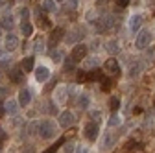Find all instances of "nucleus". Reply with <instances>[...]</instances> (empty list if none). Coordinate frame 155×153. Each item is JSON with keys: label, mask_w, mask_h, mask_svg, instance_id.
<instances>
[{"label": "nucleus", "mask_w": 155, "mask_h": 153, "mask_svg": "<svg viewBox=\"0 0 155 153\" xmlns=\"http://www.w3.org/2000/svg\"><path fill=\"white\" fill-rule=\"evenodd\" d=\"M102 78H104V74L100 70H92L87 74V81H102Z\"/></svg>", "instance_id": "obj_20"}, {"label": "nucleus", "mask_w": 155, "mask_h": 153, "mask_svg": "<svg viewBox=\"0 0 155 153\" xmlns=\"http://www.w3.org/2000/svg\"><path fill=\"white\" fill-rule=\"evenodd\" d=\"M63 144H65V138H59V140H57V142H55V144H52V146H50V148H48V149H45V151H43V153H55V151H57V149H59V148H61V146H63Z\"/></svg>", "instance_id": "obj_25"}, {"label": "nucleus", "mask_w": 155, "mask_h": 153, "mask_svg": "<svg viewBox=\"0 0 155 153\" xmlns=\"http://www.w3.org/2000/svg\"><path fill=\"white\" fill-rule=\"evenodd\" d=\"M98 133H100V125L96 122H89L85 127H83V135L89 142H94L96 138H98Z\"/></svg>", "instance_id": "obj_3"}, {"label": "nucleus", "mask_w": 155, "mask_h": 153, "mask_svg": "<svg viewBox=\"0 0 155 153\" xmlns=\"http://www.w3.org/2000/svg\"><path fill=\"white\" fill-rule=\"evenodd\" d=\"M107 52H109L111 55H116V54H118V52H120V44H118V41H116V39L109 41V43H107Z\"/></svg>", "instance_id": "obj_17"}, {"label": "nucleus", "mask_w": 155, "mask_h": 153, "mask_svg": "<svg viewBox=\"0 0 155 153\" xmlns=\"http://www.w3.org/2000/svg\"><path fill=\"white\" fill-rule=\"evenodd\" d=\"M74 65H76V63H74L72 59H67V61H65V72H74Z\"/></svg>", "instance_id": "obj_33"}, {"label": "nucleus", "mask_w": 155, "mask_h": 153, "mask_svg": "<svg viewBox=\"0 0 155 153\" xmlns=\"http://www.w3.org/2000/svg\"><path fill=\"white\" fill-rule=\"evenodd\" d=\"M48 78H50V70H48L46 67H39V68H35V80H37L39 83H45Z\"/></svg>", "instance_id": "obj_13"}, {"label": "nucleus", "mask_w": 155, "mask_h": 153, "mask_svg": "<svg viewBox=\"0 0 155 153\" xmlns=\"http://www.w3.org/2000/svg\"><path fill=\"white\" fill-rule=\"evenodd\" d=\"M21 17H22V22H26L28 17H30V9H28V8H22V9H21Z\"/></svg>", "instance_id": "obj_36"}, {"label": "nucleus", "mask_w": 155, "mask_h": 153, "mask_svg": "<svg viewBox=\"0 0 155 153\" xmlns=\"http://www.w3.org/2000/svg\"><path fill=\"white\" fill-rule=\"evenodd\" d=\"M89 103H91V100H89L87 94H81V96L78 98V107L80 109H89Z\"/></svg>", "instance_id": "obj_22"}, {"label": "nucleus", "mask_w": 155, "mask_h": 153, "mask_svg": "<svg viewBox=\"0 0 155 153\" xmlns=\"http://www.w3.org/2000/svg\"><path fill=\"white\" fill-rule=\"evenodd\" d=\"M74 122H76V116H74V112H70V111H63L61 114H59V124H61V127H70V125H74Z\"/></svg>", "instance_id": "obj_6"}, {"label": "nucleus", "mask_w": 155, "mask_h": 153, "mask_svg": "<svg viewBox=\"0 0 155 153\" xmlns=\"http://www.w3.org/2000/svg\"><path fill=\"white\" fill-rule=\"evenodd\" d=\"M21 33H22L24 37H30V35L33 33V26H31L28 21H26V22H22V24H21Z\"/></svg>", "instance_id": "obj_21"}, {"label": "nucleus", "mask_w": 155, "mask_h": 153, "mask_svg": "<svg viewBox=\"0 0 155 153\" xmlns=\"http://www.w3.org/2000/svg\"><path fill=\"white\" fill-rule=\"evenodd\" d=\"M37 129H39V133H41V138H45V140L55 137V125H54L52 120H43V122H39V124H37Z\"/></svg>", "instance_id": "obj_1"}, {"label": "nucleus", "mask_w": 155, "mask_h": 153, "mask_svg": "<svg viewBox=\"0 0 155 153\" xmlns=\"http://www.w3.org/2000/svg\"><path fill=\"white\" fill-rule=\"evenodd\" d=\"M139 148H142V146H140V144H139L137 140H129V142L126 144V149H127V151H133V149H139Z\"/></svg>", "instance_id": "obj_30"}, {"label": "nucleus", "mask_w": 155, "mask_h": 153, "mask_svg": "<svg viewBox=\"0 0 155 153\" xmlns=\"http://www.w3.org/2000/svg\"><path fill=\"white\" fill-rule=\"evenodd\" d=\"M41 8L46 9V11H50V13H54V11L57 9V4H55V0H45Z\"/></svg>", "instance_id": "obj_23"}, {"label": "nucleus", "mask_w": 155, "mask_h": 153, "mask_svg": "<svg viewBox=\"0 0 155 153\" xmlns=\"http://www.w3.org/2000/svg\"><path fill=\"white\" fill-rule=\"evenodd\" d=\"M4 46H6V50L13 52V50L18 46V37H17V35H13V33L6 35V39H4Z\"/></svg>", "instance_id": "obj_11"}, {"label": "nucleus", "mask_w": 155, "mask_h": 153, "mask_svg": "<svg viewBox=\"0 0 155 153\" xmlns=\"http://www.w3.org/2000/svg\"><path fill=\"white\" fill-rule=\"evenodd\" d=\"M140 70H142V65H139V63H135V65H131V67H129L127 74L131 76V78H137V76L140 74Z\"/></svg>", "instance_id": "obj_24"}, {"label": "nucleus", "mask_w": 155, "mask_h": 153, "mask_svg": "<svg viewBox=\"0 0 155 153\" xmlns=\"http://www.w3.org/2000/svg\"><path fill=\"white\" fill-rule=\"evenodd\" d=\"M55 2H63V0H55Z\"/></svg>", "instance_id": "obj_50"}, {"label": "nucleus", "mask_w": 155, "mask_h": 153, "mask_svg": "<svg viewBox=\"0 0 155 153\" xmlns=\"http://www.w3.org/2000/svg\"><path fill=\"white\" fill-rule=\"evenodd\" d=\"M6 138H8V135H6V131H4V129H0V142H4Z\"/></svg>", "instance_id": "obj_41"}, {"label": "nucleus", "mask_w": 155, "mask_h": 153, "mask_svg": "<svg viewBox=\"0 0 155 153\" xmlns=\"http://www.w3.org/2000/svg\"><path fill=\"white\" fill-rule=\"evenodd\" d=\"M33 50H35V52H39V54H43V52H45V41H43V39L35 41V44H33Z\"/></svg>", "instance_id": "obj_29"}, {"label": "nucleus", "mask_w": 155, "mask_h": 153, "mask_svg": "<svg viewBox=\"0 0 155 153\" xmlns=\"http://www.w3.org/2000/svg\"><path fill=\"white\" fill-rule=\"evenodd\" d=\"M18 102H13V100H9V102H6V105H4V111L6 112H9V114H15L17 111H18V105H17Z\"/></svg>", "instance_id": "obj_18"}, {"label": "nucleus", "mask_w": 155, "mask_h": 153, "mask_svg": "<svg viewBox=\"0 0 155 153\" xmlns=\"http://www.w3.org/2000/svg\"><path fill=\"white\" fill-rule=\"evenodd\" d=\"M35 129H37V124H31L30 125V135H35Z\"/></svg>", "instance_id": "obj_42"}, {"label": "nucleus", "mask_w": 155, "mask_h": 153, "mask_svg": "<svg viewBox=\"0 0 155 153\" xmlns=\"http://www.w3.org/2000/svg\"><path fill=\"white\" fill-rule=\"evenodd\" d=\"M4 114H6V111H4V105H2V103H0V118H2V116H4Z\"/></svg>", "instance_id": "obj_44"}, {"label": "nucleus", "mask_w": 155, "mask_h": 153, "mask_svg": "<svg viewBox=\"0 0 155 153\" xmlns=\"http://www.w3.org/2000/svg\"><path fill=\"white\" fill-rule=\"evenodd\" d=\"M78 39H80V33H78V31H74V33L67 35V43H76Z\"/></svg>", "instance_id": "obj_34"}, {"label": "nucleus", "mask_w": 155, "mask_h": 153, "mask_svg": "<svg viewBox=\"0 0 155 153\" xmlns=\"http://www.w3.org/2000/svg\"><path fill=\"white\" fill-rule=\"evenodd\" d=\"M0 26H2L4 30H11L13 28V18L11 17H4L2 21H0Z\"/></svg>", "instance_id": "obj_26"}, {"label": "nucleus", "mask_w": 155, "mask_h": 153, "mask_svg": "<svg viewBox=\"0 0 155 153\" xmlns=\"http://www.w3.org/2000/svg\"><path fill=\"white\" fill-rule=\"evenodd\" d=\"M33 63H35L33 57H24L22 59V70L24 72H31L33 70Z\"/></svg>", "instance_id": "obj_19"}, {"label": "nucleus", "mask_w": 155, "mask_h": 153, "mask_svg": "<svg viewBox=\"0 0 155 153\" xmlns=\"http://www.w3.org/2000/svg\"><path fill=\"white\" fill-rule=\"evenodd\" d=\"M78 6V0H70V8H76Z\"/></svg>", "instance_id": "obj_46"}, {"label": "nucleus", "mask_w": 155, "mask_h": 153, "mask_svg": "<svg viewBox=\"0 0 155 153\" xmlns=\"http://www.w3.org/2000/svg\"><path fill=\"white\" fill-rule=\"evenodd\" d=\"M96 4H100V6H105V4H107V0H96Z\"/></svg>", "instance_id": "obj_45"}, {"label": "nucleus", "mask_w": 155, "mask_h": 153, "mask_svg": "<svg viewBox=\"0 0 155 153\" xmlns=\"http://www.w3.org/2000/svg\"><path fill=\"white\" fill-rule=\"evenodd\" d=\"M67 96H68L67 87H59V89L55 90V94H54V100H55L57 103H65V102H67Z\"/></svg>", "instance_id": "obj_15"}, {"label": "nucleus", "mask_w": 155, "mask_h": 153, "mask_svg": "<svg viewBox=\"0 0 155 153\" xmlns=\"http://www.w3.org/2000/svg\"><path fill=\"white\" fill-rule=\"evenodd\" d=\"M102 90L104 92H109L111 90V80L109 78H102Z\"/></svg>", "instance_id": "obj_31"}, {"label": "nucleus", "mask_w": 155, "mask_h": 153, "mask_svg": "<svg viewBox=\"0 0 155 153\" xmlns=\"http://www.w3.org/2000/svg\"><path fill=\"white\" fill-rule=\"evenodd\" d=\"M122 124V118L118 116V114H111V118H109V127H116V125H120Z\"/></svg>", "instance_id": "obj_27"}, {"label": "nucleus", "mask_w": 155, "mask_h": 153, "mask_svg": "<svg viewBox=\"0 0 155 153\" xmlns=\"http://www.w3.org/2000/svg\"><path fill=\"white\" fill-rule=\"evenodd\" d=\"M6 94H8V90H6L4 87H0V98H4V96H6Z\"/></svg>", "instance_id": "obj_43"}, {"label": "nucleus", "mask_w": 155, "mask_h": 153, "mask_svg": "<svg viewBox=\"0 0 155 153\" xmlns=\"http://www.w3.org/2000/svg\"><path fill=\"white\" fill-rule=\"evenodd\" d=\"M8 76H9V81H11V83H21V81L24 80L22 68H17V67H15V68H11Z\"/></svg>", "instance_id": "obj_14"}, {"label": "nucleus", "mask_w": 155, "mask_h": 153, "mask_svg": "<svg viewBox=\"0 0 155 153\" xmlns=\"http://www.w3.org/2000/svg\"><path fill=\"white\" fill-rule=\"evenodd\" d=\"M129 2H131V0H116V6H118V8H127Z\"/></svg>", "instance_id": "obj_39"}, {"label": "nucleus", "mask_w": 155, "mask_h": 153, "mask_svg": "<svg viewBox=\"0 0 155 153\" xmlns=\"http://www.w3.org/2000/svg\"><path fill=\"white\" fill-rule=\"evenodd\" d=\"M91 118L92 120H100V111H91Z\"/></svg>", "instance_id": "obj_40"}, {"label": "nucleus", "mask_w": 155, "mask_h": 153, "mask_svg": "<svg viewBox=\"0 0 155 153\" xmlns=\"http://www.w3.org/2000/svg\"><path fill=\"white\" fill-rule=\"evenodd\" d=\"M35 18H37V24L43 26L45 30H50V28H52V22L43 15V8H37V9H35Z\"/></svg>", "instance_id": "obj_8"}, {"label": "nucleus", "mask_w": 155, "mask_h": 153, "mask_svg": "<svg viewBox=\"0 0 155 153\" xmlns=\"http://www.w3.org/2000/svg\"><path fill=\"white\" fill-rule=\"evenodd\" d=\"M0 151H2V142H0Z\"/></svg>", "instance_id": "obj_48"}, {"label": "nucleus", "mask_w": 155, "mask_h": 153, "mask_svg": "<svg viewBox=\"0 0 155 153\" xmlns=\"http://www.w3.org/2000/svg\"><path fill=\"white\" fill-rule=\"evenodd\" d=\"M78 81H80V83H83V81H87V72H78Z\"/></svg>", "instance_id": "obj_38"}, {"label": "nucleus", "mask_w": 155, "mask_h": 153, "mask_svg": "<svg viewBox=\"0 0 155 153\" xmlns=\"http://www.w3.org/2000/svg\"><path fill=\"white\" fill-rule=\"evenodd\" d=\"M153 111H155V102H153Z\"/></svg>", "instance_id": "obj_49"}, {"label": "nucleus", "mask_w": 155, "mask_h": 153, "mask_svg": "<svg viewBox=\"0 0 155 153\" xmlns=\"http://www.w3.org/2000/svg\"><path fill=\"white\" fill-rule=\"evenodd\" d=\"M150 44H151V33H150L148 30L139 31L137 39H135V46H137L139 50H144V48H148Z\"/></svg>", "instance_id": "obj_2"}, {"label": "nucleus", "mask_w": 155, "mask_h": 153, "mask_svg": "<svg viewBox=\"0 0 155 153\" xmlns=\"http://www.w3.org/2000/svg\"><path fill=\"white\" fill-rule=\"evenodd\" d=\"M140 26H142V15L140 13L131 15V18H129V30L131 31H137V30H140Z\"/></svg>", "instance_id": "obj_12"}, {"label": "nucleus", "mask_w": 155, "mask_h": 153, "mask_svg": "<svg viewBox=\"0 0 155 153\" xmlns=\"http://www.w3.org/2000/svg\"><path fill=\"white\" fill-rule=\"evenodd\" d=\"M85 55H87V46H85L83 43H78V44L72 48L70 59H72L74 63H80V61H83V59H85Z\"/></svg>", "instance_id": "obj_4"}, {"label": "nucleus", "mask_w": 155, "mask_h": 153, "mask_svg": "<svg viewBox=\"0 0 155 153\" xmlns=\"http://www.w3.org/2000/svg\"><path fill=\"white\" fill-rule=\"evenodd\" d=\"M61 57H63V54H61L59 50H54V52H52V61H54V63H59Z\"/></svg>", "instance_id": "obj_32"}, {"label": "nucleus", "mask_w": 155, "mask_h": 153, "mask_svg": "<svg viewBox=\"0 0 155 153\" xmlns=\"http://www.w3.org/2000/svg\"><path fill=\"white\" fill-rule=\"evenodd\" d=\"M118 107H120V100L116 98V96H113V98L109 100V109H111V111H118Z\"/></svg>", "instance_id": "obj_28"}, {"label": "nucleus", "mask_w": 155, "mask_h": 153, "mask_svg": "<svg viewBox=\"0 0 155 153\" xmlns=\"http://www.w3.org/2000/svg\"><path fill=\"white\" fill-rule=\"evenodd\" d=\"M111 26H113V17H100L96 21V31H100V33L111 30Z\"/></svg>", "instance_id": "obj_5"}, {"label": "nucleus", "mask_w": 155, "mask_h": 153, "mask_svg": "<svg viewBox=\"0 0 155 153\" xmlns=\"http://www.w3.org/2000/svg\"><path fill=\"white\" fill-rule=\"evenodd\" d=\"M78 153H89V149H85V148H80V149H78Z\"/></svg>", "instance_id": "obj_47"}, {"label": "nucleus", "mask_w": 155, "mask_h": 153, "mask_svg": "<svg viewBox=\"0 0 155 153\" xmlns=\"http://www.w3.org/2000/svg\"><path fill=\"white\" fill-rule=\"evenodd\" d=\"M65 37V28H54L52 31H50V39H48V43H50V46H55L57 43H59L61 39Z\"/></svg>", "instance_id": "obj_7"}, {"label": "nucleus", "mask_w": 155, "mask_h": 153, "mask_svg": "<svg viewBox=\"0 0 155 153\" xmlns=\"http://www.w3.org/2000/svg\"><path fill=\"white\" fill-rule=\"evenodd\" d=\"M105 70H107L109 74H113V76H118V74H120V65H118V61L113 59V57H111V59H107V61H105Z\"/></svg>", "instance_id": "obj_9"}, {"label": "nucleus", "mask_w": 155, "mask_h": 153, "mask_svg": "<svg viewBox=\"0 0 155 153\" xmlns=\"http://www.w3.org/2000/svg\"><path fill=\"white\" fill-rule=\"evenodd\" d=\"M65 153H74V142H65Z\"/></svg>", "instance_id": "obj_37"}, {"label": "nucleus", "mask_w": 155, "mask_h": 153, "mask_svg": "<svg viewBox=\"0 0 155 153\" xmlns=\"http://www.w3.org/2000/svg\"><path fill=\"white\" fill-rule=\"evenodd\" d=\"M31 102V92H30V89H21V92H18V105H22V107H26L28 103Z\"/></svg>", "instance_id": "obj_10"}, {"label": "nucleus", "mask_w": 155, "mask_h": 153, "mask_svg": "<svg viewBox=\"0 0 155 153\" xmlns=\"http://www.w3.org/2000/svg\"><path fill=\"white\" fill-rule=\"evenodd\" d=\"M113 144H114V137H113V133H107V135L104 137V142H102V149H104V151H107V149H111V148H113Z\"/></svg>", "instance_id": "obj_16"}, {"label": "nucleus", "mask_w": 155, "mask_h": 153, "mask_svg": "<svg viewBox=\"0 0 155 153\" xmlns=\"http://www.w3.org/2000/svg\"><path fill=\"white\" fill-rule=\"evenodd\" d=\"M96 63H98V59H96V57H91V59H87L83 65H85L87 68H92V67H96Z\"/></svg>", "instance_id": "obj_35"}]
</instances>
